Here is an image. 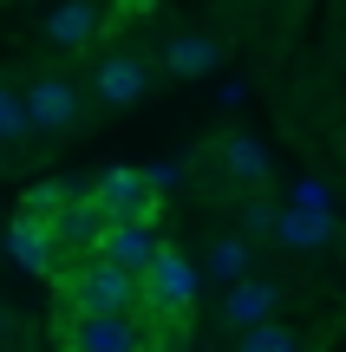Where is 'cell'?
Here are the masks:
<instances>
[{
  "label": "cell",
  "mask_w": 346,
  "mask_h": 352,
  "mask_svg": "<svg viewBox=\"0 0 346 352\" xmlns=\"http://www.w3.org/2000/svg\"><path fill=\"white\" fill-rule=\"evenodd\" d=\"M59 235H52V222H33V215H20V222L7 228V254L26 267V274H52V261H59Z\"/></svg>",
  "instance_id": "cell-10"
},
{
  "label": "cell",
  "mask_w": 346,
  "mask_h": 352,
  "mask_svg": "<svg viewBox=\"0 0 346 352\" xmlns=\"http://www.w3.org/2000/svg\"><path fill=\"white\" fill-rule=\"evenodd\" d=\"M65 202H72V189H65V183H33V189H26V209H20V215H33V222H59Z\"/></svg>",
  "instance_id": "cell-16"
},
{
  "label": "cell",
  "mask_w": 346,
  "mask_h": 352,
  "mask_svg": "<svg viewBox=\"0 0 346 352\" xmlns=\"http://www.w3.org/2000/svg\"><path fill=\"white\" fill-rule=\"evenodd\" d=\"M105 228H111L105 202H98V196H72V202L59 209V222H52V235H59V248H91V254H98Z\"/></svg>",
  "instance_id": "cell-8"
},
{
  "label": "cell",
  "mask_w": 346,
  "mask_h": 352,
  "mask_svg": "<svg viewBox=\"0 0 346 352\" xmlns=\"http://www.w3.org/2000/svg\"><path fill=\"white\" fill-rule=\"evenodd\" d=\"M91 91H98V104H138L144 91H151V72H144V59H131V52H111V59L98 65V78H91Z\"/></svg>",
  "instance_id": "cell-9"
},
{
  "label": "cell",
  "mask_w": 346,
  "mask_h": 352,
  "mask_svg": "<svg viewBox=\"0 0 346 352\" xmlns=\"http://www.w3.org/2000/svg\"><path fill=\"white\" fill-rule=\"evenodd\" d=\"M144 176H151V189H170V183H177V164H157V170H144Z\"/></svg>",
  "instance_id": "cell-20"
},
{
  "label": "cell",
  "mask_w": 346,
  "mask_h": 352,
  "mask_svg": "<svg viewBox=\"0 0 346 352\" xmlns=\"http://www.w3.org/2000/svg\"><path fill=\"white\" fill-rule=\"evenodd\" d=\"M268 235L281 241V248H327V241H334V215L327 209H281Z\"/></svg>",
  "instance_id": "cell-12"
},
{
  "label": "cell",
  "mask_w": 346,
  "mask_h": 352,
  "mask_svg": "<svg viewBox=\"0 0 346 352\" xmlns=\"http://www.w3.org/2000/svg\"><path fill=\"white\" fill-rule=\"evenodd\" d=\"M216 59H222V46L216 39H203V33H177L164 46V65L177 78H203V72H216Z\"/></svg>",
  "instance_id": "cell-13"
},
{
  "label": "cell",
  "mask_w": 346,
  "mask_h": 352,
  "mask_svg": "<svg viewBox=\"0 0 346 352\" xmlns=\"http://www.w3.org/2000/svg\"><path fill=\"white\" fill-rule=\"evenodd\" d=\"M7 333H13V320H7V307H0V340H7Z\"/></svg>",
  "instance_id": "cell-21"
},
{
  "label": "cell",
  "mask_w": 346,
  "mask_h": 352,
  "mask_svg": "<svg viewBox=\"0 0 346 352\" xmlns=\"http://www.w3.org/2000/svg\"><path fill=\"white\" fill-rule=\"evenodd\" d=\"M91 33H98V7H91V0H59V7L46 13V39H52L59 52L91 46Z\"/></svg>",
  "instance_id": "cell-11"
},
{
  "label": "cell",
  "mask_w": 346,
  "mask_h": 352,
  "mask_svg": "<svg viewBox=\"0 0 346 352\" xmlns=\"http://www.w3.org/2000/svg\"><path fill=\"white\" fill-rule=\"evenodd\" d=\"M274 307H281V287H274V280H235V287L222 294V327H235V333L268 327Z\"/></svg>",
  "instance_id": "cell-6"
},
{
  "label": "cell",
  "mask_w": 346,
  "mask_h": 352,
  "mask_svg": "<svg viewBox=\"0 0 346 352\" xmlns=\"http://www.w3.org/2000/svg\"><path fill=\"white\" fill-rule=\"evenodd\" d=\"M26 131H33V118H26V91H7V85H0V144L26 138Z\"/></svg>",
  "instance_id": "cell-17"
},
{
  "label": "cell",
  "mask_w": 346,
  "mask_h": 352,
  "mask_svg": "<svg viewBox=\"0 0 346 352\" xmlns=\"http://www.w3.org/2000/svg\"><path fill=\"white\" fill-rule=\"evenodd\" d=\"M91 196L105 202L111 222H151V209H157V189H151V176H144V170H105Z\"/></svg>",
  "instance_id": "cell-3"
},
{
  "label": "cell",
  "mask_w": 346,
  "mask_h": 352,
  "mask_svg": "<svg viewBox=\"0 0 346 352\" xmlns=\"http://www.w3.org/2000/svg\"><path fill=\"white\" fill-rule=\"evenodd\" d=\"M235 352H301V346H294V333H288V327H274V320H268V327H248Z\"/></svg>",
  "instance_id": "cell-18"
},
{
  "label": "cell",
  "mask_w": 346,
  "mask_h": 352,
  "mask_svg": "<svg viewBox=\"0 0 346 352\" xmlns=\"http://www.w3.org/2000/svg\"><path fill=\"white\" fill-rule=\"evenodd\" d=\"M98 254H105L111 267H125V274L144 280V274L157 267V254H164V241H157L151 222H111V228H105V241H98Z\"/></svg>",
  "instance_id": "cell-4"
},
{
  "label": "cell",
  "mask_w": 346,
  "mask_h": 352,
  "mask_svg": "<svg viewBox=\"0 0 346 352\" xmlns=\"http://www.w3.org/2000/svg\"><path fill=\"white\" fill-rule=\"evenodd\" d=\"M294 209H327V183H314V176H307V183L294 189Z\"/></svg>",
  "instance_id": "cell-19"
},
{
  "label": "cell",
  "mask_w": 346,
  "mask_h": 352,
  "mask_svg": "<svg viewBox=\"0 0 346 352\" xmlns=\"http://www.w3.org/2000/svg\"><path fill=\"white\" fill-rule=\"evenodd\" d=\"M26 118H33V131H65L78 118V85L72 78H33L26 85Z\"/></svg>",
  "instance_id": "cell-7"
},
{
  "label": "cell",
  "mask_w": 346,
  "mask_h": 352,
  "mask_svg": "<svg viewBox=\"0 0 346 352\" xmlns=\"http://www.w3.org/2000/svg\"><path fill=\"white\" fill-rule=\"evenodd\" d=\"M209 274H216L222 287H235V280H248V241H242V235H222L216 248H209Z\"/></svg>",
  "instance_id": "cell-15"
},
{
  "label": "cell",
  "mask_w": 346,
  "mask_h": 352,
  "mask_svg": "<svg viewBox=\"0 0 346 352\" xmlns=\"http://www.w3.org/2000/svg\"><path fill=\"white\" fill-rule=\"evenodd\" d=\"M190 300H196V267L183 261L177 248H164L157 254V267L144 274V307H157V314H190Z\"/></svg>",
  "instance_id": "cell-2"
},
{
  "label": "cell",
  "mask_w": 346,
  "mask_h": 352,
  "mask_svg": "<svg viewBox=\"0 0 346 352\" xmlns=\"http://www.w3.org/2000/svg\"><path fill=\"white\" fill-rule=\"evenodd\" d=\"M65 346L72 352H144V327L131 314H78Z\"/></svg>",
  "instance_id": "cell-5"
},
{
  "label": "cell",
  "mask_w": 346,
  "mask_h": 352,
  "mask_svg": "<svg viewBox=\"0 0 346 352\" xmlns=\"http://www.w3.org/2000/svg\"><path fill=\"white\" fill-rule=\"evenodd\" d=\"M72 300H78V314H131V307L144 300V280L125 274V267H111L105 254H91V261L78 267V280H72Z\"/></svg>",
  "instance_id": "cell-1"
},
{
  "label": "cell",
  "mask_w": 346,
  "mask_h": 352,
  "mask_svg": "<svg viewBox=\"0 0 346 352\" xmlns=\"http://www.w3.org/2000/svg\"><path fill=\"white\" fill-rule=\"evenodd\" d=\"M222 170H229L235 183L255 189V183H268V151H261L255 138H229V144H222Z\"/></svg>",
  "instance_id": "cell-14"
}]
</instances>
